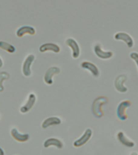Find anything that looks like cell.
I'll use <instances>...</instances> for the list:
<instances>
[{
  "label": "cell",
  "mask_w": 138,
  "mask_h": 155,
  "mask_svg": "<svg viewBox=\"0 0 138 155\" xmlns=\"http://www.w3.org/2000/svg\"><path fill=\"white\" fill-rule=\"evenodd\" d=\"M61 122V120L58 117H51L46 119L43 121L42 127V128H46L50 126L60 124Z\"/></svg>",
  "instance_id": "e0dca14e"
},
{
  "label": "cell",
  "mask_w": 138,
  "mask_h": 155,
  "mask_svg": "<svg viewBox=\"0 0 138 155\" xmlns=\"http://www.w3.org/2000/svg\"><path fill=\"white\" fill-rule=\"evenodd\" d=\"M0 118H1V116H0Z\"/></svg>",
  "instance_id": "cb8c5ba5"
},
{
  "label": "cell",
  "mask_w": 138,
  "mask_h": 155,
  "mask_svg": "<svg viewBox=\"0 0 138 155\" xmlns=\"http://www.w3.org/2000/svg\"><path fill=\"white\" fill-rule=\"evenodd\" d=\"M36 33V30L33 27L30 25H23L17 29L16 35L18 37H21L25 34L33 35Z\"/></svg>",
  "instance_id": "30bf717a"
},
{
  "label": "cell",
  "mask_w": 138,
  "mask_h": 155,
  "mask_svg": "<svg viewBox=\"0 0 138 155\" xmlns=\"http://www.w3.org/2000/svg\"><path fill=\"white\" fill-rule=\"evenodd\" d=\"M36 101V96L34 93H30L29 94L27 101L25 105L21 107L20 111L22 114H25L29 111L33 107Z\"/></svg>",
  "instance_id": "ba28073f"
},
{
  "label": "cell",
  "mask_w": 138,
  "mask_h": 155,
  "mask_svg": "<svg viewBox=\"0 0 138 155\" xmlns=\"http://www.w3.org/2000/svg\"><path fill=\"white\" fill-rule=\"evenodd\" d=\"M0 155H5L4 151L1 147H0Z\"/></svg>",
  "instance_id": "44dd1931"
},
{
  "label": "cell",
  "mask_w": 138,
  "mask_h": 155,
  "mask_svg": "<svg viewBox=\"0 0 138 155\" xmlns=\"http://www.w3.org/2000/svg\"><path fill=\"white\" fill-rule=\"evenodd\" d=\"M107 102V99L104 97H99L93 102L92 107V111L94 117L100 118L103 115L102 106Z\"/></svg>",
  "instance_id": "6da1fadb"
},
{
  "label": "cell",
  "mask_w": 138,
  "mask_h": 155,
  "mask_svg": "<svg viewBox=\"0 0 138 155\" xmlns=\"http://www.w3.org/2000/svg\"><path fill=\"white\" fill-rule=\"evenodd\" d=\"M11 134L12 137L19 142H25L30 139V135L29 134L27 133L22 134L19 133L17 128H12L11 131Z\"/></svg>",
  "instance_id": "9c48e42d"
},
{
  "label": "cell",
  "mask_w": 138,
  "mask_h": 155,
  "mask_svg": "<svg viewBox=\"0 0 138 155\" xmlns=\"http://www.w3.org/2000/svg\"><path fill=\"white\" fill-rule=\"evenodd\" d=\"M130 56L136 63L137 66L138 71V53L136 52H132L130 54Z\"/></svg>",
  "instance_id": "ffe728a7"
},
{
  "label": "cell",
  "mask_w": 138,
  "mask_h": 155,
  "mask_svg": "<svg viewBox=\"0 0 138 155\" xmlns=\"http://www.w3.org/2000/svg\"><path fill=\"white\" fill-rule=\"evenodd\" d=\"M3 61H2V59H1V57H0V68L2 67V65H3Z\"/></svg>",
  "instance_id": "7402d4cb"
},
{
  "label": "cell",
  "mask_w": 138,
  "mask_h": 155,
  "mask_svg": "<svg viewBox=\"0 0 138 155\" xmlns=\"http://www.w3.org/2000/svg\"><path fill=\"white\" fill-rule=\"evenodd\" d=\"M130 155H138V154L136 152H133L131 153Z\"/></svg>",
  "instance_id": "603a6c76"
},
{
  "label": "cell",
  "mask_w": 138,
  "mask_h": 155,
  "mask_svg": "<svg viewBox=\"0 0 138 155\" xmlns=\"http://www.w3.org/2000/svg\"><path fill=\"white\" fill-rule=\"evenodd\" d=\"M39 51L41 52H44L47 51H52L55 53H59L60 51V47L53 43H46L41 45L39 47Z\"/></svg>",
  "instance_id": "2e32d148"
},
{
  "label": "cell",
  "mask_w": 138,
  "mask_h": 155,
  "mask_svg": "<svg viewBox=\"0 0 138 155\" xmlns=\"http://www.w3.org/2000/svg\"><path fill=\"white\" fill-rule=\"evenodd\" d=\"M10 77L9 74L8 72L5 71L0 72V92L3 91L4 90L2 82L8 79Z\"/></svg>",
  "instance_id": "d6986e66"
},
{
  "label": "cell",
  "mask_w": 138,
  "mask_h": 155,
  "mask_svg": "<svg viewBox=\"0 0 138 155\" xmlns=\"http://www.w3.org/2000/svg\"><path fill=\"white\" fill-rule=\"evenodd\" d=\"M117 137L118 141L122 145L126 147H133L135 145L134 143L132 140H130L128 138H127L123 132H119L117 133Z\"/></svg>",
  "instance_id": "7c38bea8"
},
{
  "label": "cell",
  "mask_w": 138,
  "mask_h": 155,
  "mask_svg": "<svg viewBox=\"0 0 138 155\" xmlns=\"http://www.w3.org/2000/svg\"><path fill=\"white\" fill-rule=\"evenodd\" d=\"M43 145L46 148L51 146H54L59 149L62 148L63 147V144L62 142L59 139L54 138L47 139L44 143Z\"/></svg>",
  "instance_id": "9a60e30c"
},
{
  "label": "cell",
  "mask_w": 138,
  "mask_h": 155,
  "mask_svg": "<svg viewBox=\"0 0 138 155\" xmlns=\"http://www.w3.org/2000/svg\"><path fill=\"white\" fill-rule=\"evenodd\" d=\"M127 78V76L123 74L118 75L115 79V88L120 93H125L128 91V88L124 85V82L126 81Z\"/></svg>",
  "instance_id": "277c9868"
},
{
  "label": "cell",
  "mask_w": 138,
  "mask_h": 155,
  "mask_svg": "<svg viewBox=\"0 0 138 155\" xmlns=\"http://www.w3.org/2000/svg\"><path fill=\"white\" fill-rule=\"evenodd\" d=\"M34 59V55L33 54H29L25 58L22 66L23 73L24 76L28 77L31 75V72L30 67Z\"/></svg>",
  "instance_id": "8992f818"
},
{
  "label": "cell",
  "mask_w": 138,
  "mask_h": 155,
  "mask_svg": "<svg viewBox=\"0 0 138 155\" xmlns=\"http://www.w3.org/2000/svg\"><path fill=\"white\" fill-rule=\"evenodd\" d=\"M0 48L9 53H14L16 51L15 47L13 45L5 41H0Z\"/></svg>",
  "instance_id": "ac0fdd59"
},
{
  "label": "cell",
  "mask_w": 138,
  "mask_h": 155,
  "mask_svg": "<svg viewBox=\"0 0 138 155\" xmlns=\"http://www.w3.org/2000/svg\"><path fill=\"white\" fill-rule=\"evenodd\" d=\"M81 67L84 69L89 70L93 75L96 77L99 75V71L97 67L93 63L88 61H84L81 64Z\"/></svg>",
  "instance_id": "5bb4252c"
},
{
  "label": "cell",
  "mask_w": 138,
  "mask_h": 155,
  "mask_svg": "<svg viewBox=\"0 0 138 155\" xmlns=\"http://www.w3.org/2000/svg\"><path fill=\"white\" fill-rule=\"evenodd\" d=\"M94 51L96 55L102 59H110L113 55V53L110 51H103L99 45H97L94 47Z\"/></svg>",
  "instance_id": "4fadbf2b"
},
{
  "label": "cell",
  "mask_w": 138,
  "mask_h": 155,
  "mask_svg": "<svg viewBox=\"0 0 138 155\" xmlns=\"http://www.w3.org/2000/svg\"><path fill=\"white\" fill-rule=\"evenodd\" d=\"M114 38L117 41H122L125 42L127 46L131 48L133 47L134 44L133 38L127 33L119 32L115 34Z\"/></svg>",
  "instance_id": "5b68a950"
},
{
  "label": "cell",
  "mask_w": 138,
  "mask_h": 155,
  "mask_svg": "<svg viewBox=\"0 0 138 155\" xmlns=\"http://www.w3.org/2000/svg\"><path fill=\"white\" fill-rule=\"evenodd\" d=\"M66 44L72 49L73 57L74 58H78L80 55V49L79 46L76 41L73 38H69L67 39Z\"/></svg>",
  "instance_id": "8fae6325"
},
{
  "label": "cell",
  "mask_w": 138,
  "mask_h": 155,
  "mask_svg": "<svg viewBox=\"0 0 138 155\" xmlns=\"http://www.w3.org/2000/svg\"><path fill=\"white\" fill-rule=\"evenodd\" d=\"M93 132L90 128H88L79 138L75 140L73 143L75 147H79L85 145L91 137Z\"/></svg>",
  "instance_id": "3957f363"
},
{
  "label": "cell",
  "mask_w": 138,
  "mask_h": 155,
  "mask_svg": "<svg viewBox=\"0 0 138 155\" xmlns=\"http://www.w3.org/2000/svg\"><path fill=\"white\" fill-rule=\"evenodd\" d=\"M131 105V103L129 100H123L118 104L116 110V115L120 120L125 121L128 118L126 110Z\"/></svg>",
  "instance_id": "7a4b0ae2"
},
{
  "label": "cell",
  "mask_w": 138,
  "mask_h": 155,
  "mask_svg": "<svg viewBox=\"0 0 138 155\" xmlns=\"http://www.w3.org/2000/svg\"><path fill=\"white\" fill-rule=\"evenodd\" d=\"M60 72V69L58 67L53 66L49 68L44 76V81L45 83L48 85L52 84L53 83V76L59 74Z\"/></svg>",
  "instance_id": "52a82bcc"
}]
</instances>
